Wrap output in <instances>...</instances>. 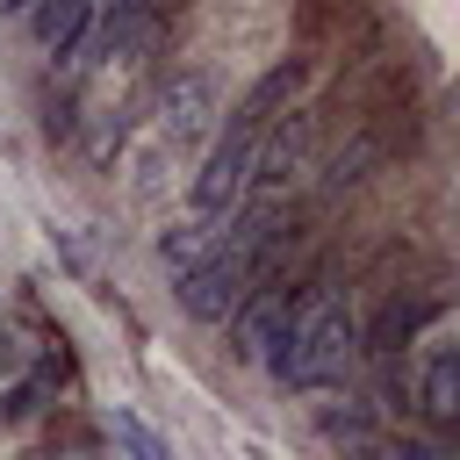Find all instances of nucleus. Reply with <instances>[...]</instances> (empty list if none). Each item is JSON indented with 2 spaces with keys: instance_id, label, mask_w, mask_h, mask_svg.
Instances as JSON below:
<instances>
[{
  "instance_id": "nucleus-1",
  "label": "nucleus",
  "mask_w": 460,
  "mask_h": 460,
  "mask_svg": "<svg viewBox=\"0 0 460 460\" xmlns=\"http://www.w3.org/2000/svg\"><path fill=\"white\" fill-rule=\"evenodd\" d=\"M280 244V208H244L230 216V230H172L165 237V266L180 273V302L194 316H230L273 266Z\"/></svg>"
},
{
  "instance_id": "nucleus-2",
  "label": "nucleus",
  "mask_w": 460,
  "mask_h": 460,
  "mask_svg": "<svg viewBox=\"0 0 460 460\" xmlns=\"http://www.w3.org/2000/svg\"><path fill=\"white\" fill-rule=\"evenodd\" d=\"M295 79H302V65H273L237 108H230V122H223V137H216V151L201 158V172H194V187H187V208H194V230H223L230 216H237V201L252 194V172H259V151H266V137H273V122H280V108H288V93H295Z\"/></svg>"
},
{
  "instance_id": "nucleus-3",
  "label": "nucleus",
  "mask_w": 460,
  "mask_h": 460,
  "mask_svg": "<svg viewBox=\"0 0 460 460\" xmlns=\"http://www.w3.org/2000/svg\"><path fill=\"white\" fill-rule=\"evenodd\" d=\"M352 359H359V316H352V302L331 280H302L288 338L273 352V374L288 388H302V395H323V388H338L352 374Z\"/></svg>"
},
{
  "instance_id": "nucleus-4",
  "label": "nucleus",
  "mask_w": 460,
  "mask_h": 460,
  "mask_svg": "<svg viewBox=\"0 0 460 460\" xmlns=\"http://www.w3.org/2000/svg\"><path fill=\"white\" fill-rule=\"evenodd\" d=\"M410 402L424 410L431 431H446L453 410H460V345H453V323H446V316H438V323L417 338V352H410Z\"/></svg>"
},
{
  "instance_id": "nucleus-5",
  "label": "nucleus",
  "mask_w": 460,
  "mask_h": 460,
  "mask_svg": "<svg viewBox=\"0 0 460 460\" xmlns=\"http://www.w3.org/2000/svg\"><path fill=\"white\" fill-rule=\"evenodd\" d=\"M295 295H302V280H259V288L230 309V338H237L244 359H266V367H273V352H280V338H288V316H295Z\"/></svg>"
},
{
  "instance_id": "nucleus-6",
  "label": "nucleus",
  "mask_w": 460,
  "mask_h": 460,
  "mask_svg": "<svg viewBox=\"0 0 460 460\" xmlns=\"http://www.w3.org/2000/svg\"><path fill=\"white\" fill-rule=\"evenodd\" d=\"M93 14H101V7H86V0H43V7L29 14V36H36V50H43V58L72 65V50L93 36Z\"/></svg>"
},
{
  "instance_id": "nucleus-7",
  "label": "nucleus",
  "mask_w": 460,
  "mask_h": 460,
  "mask_svg": "<svg viewBox=\"0 0 460 460\" xmlns=\"http://www.w3.org/2000/svg\"><path fill=\"white\" fill-rule=\"evenodd\" d=\"M115 438H122V453H129V460H180V453H172L144 417H129V410H115Z\"/></svg>"
}]
</instances>
